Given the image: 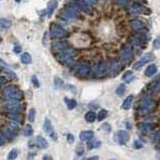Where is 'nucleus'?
I'll return each mask as SVG.
<instances>
[{
    "mask_svg": "<svg viewBox=\"0 0 160 160\" xmlns=\"http://www.w3.org/2000/svg\"><path fill=\"white\" fill-rule=\"evenodd\" d=\"M133 145H134V147H135L136 149H140L141 147L143 146V144L141 143V141H139V140H135V141H134V144H133Z\"/></svg>",
    "mask_w": 160,
    "mask_h": 160,
    "instance_id": "obj_46",
    "label": "nucleus"
},
{
    "mask_svg": "<svg viewBox=\"0 0 160 160\" xmlns=\"http://www.w3.org/2000/svg\"><path fill=\"white\" fill-rule=\"evenodd\" d=\"M117 139H118L119 144H121V145H124V144H126L128 141H129L130 135H129V133H128L127 131H125V130H119L118 133H117Z\"/></svg>",
    "mask_w": 160,
    "mask_h": 160,
    "instance_id": "obj_13",
    "label": "nucleus"
},
{
    "mask_svg": "<svg viewBox=\"0 0 160 160\" xmlns=\"http://www.w3.org/2000/svg\"><path fill=\"white\" fill-rule=\"evenodd\" d=\"M42 160H52V157L49 154H45V155H43Z\"/></svg>",
    "mask_w": 160,
    "mask_h": 160,
    "instance_id": "obj_49",
    "label": "nucleus"
},
{
    "mask_svg": "<svg viewBox=\"0 0 160 160\" xmlns=\"http://www.w3.org/2000/svg\"><path fill=\"white\" fill-rule=\"evenodd\" d=\"M83 160H99V157L98 156H92V157H89V158H86Z\"/></svg>",
    "mask_w": 160,
    "mask_h": 160,
    "instance_id": "obj_52",
    "label": "nucleus"
},
{
    "mask_svg": "<svg viewBox=\"0 0 160 160\" xmlns=\"http://www.w3.org/2000/svg\"><path fill=\"white\" fill-rule=\"evenodd\" d=\"M78 17V11L77 9L73 6H69L65 8L62 12V18L65 20H73Z\"/></svg>",
    "mask_w": 160,
    "mask_h": 160,
    "instance_id": "obj_9",
    "label": "nucleus"
},
{
    "mask_svg": "<svg viewBox=\"0 0 160 160\" xmlns=\"http://www.w3.org/2000/svg\"><path fill=\"white\" fill-rule=\"evenodd\" d=\"M12 25L11 21L9 19H6V18H0V27L4 28V29H7Z\"/></svg>",
    "mask_w": 160,
    "mask_h": 160,
    "instance_id": "obj_31",
    "label": "nucleus"
},
{
    "mask_svg": "<svg viewBox=\"0 0 160 160\" xmlns=\"http://www.w3.org/2000/svg\"><path fill=\"white\" fill-rule=\"evenodd\" d=\"M144 42H145V37L141 35V34H137V35L132 37V43L134 45H137V46L142 45Z\"/></svg>",
    "mask_w": 160,
    "mask_h": 160,
    "instance_id": "obj_21",
    "label": "nucleus"
},
{
    "mask_svg": "<svg viewBox=\"0 0 160 160\" xmlns=\"http://www.w3.org/2000/svg\"><path fill=\"white\" fill-rule=\"evenodd\" d=\"M54 84H55L56 88H61V87L63 86V80L59 77H55L54 78Z\"/></svg>",
    "mask_w": 160,
    "mask_h": 160,
    "instance_id": "obj_40",
    "label": "nucleus"
},
{
    "mask_svg": "<svg viewBox=\"0 0 160 160\" xmlns=\"http://www.w3.org/2000/svg\"><path fill=\"white\" fill-rule=\"evenodd\" d=\"M156 159L160 160V153H157V154H156Z\"/></svg>",
    "mask_w": 160,
    "mask_h": 160,
    "instance_id": "obj_54",
    "label": "nucleus"
},
{
    "mask_svg": "<svg viewBox=\"0 0 160 160\" xmlns=\"http://www.w3.org/2000/svg\"><path fill=\"white\" fill-rule=\"evenodd\" d=\"M155 58V56L153 53H146V54H144L142 57H141V59L139 61H137L134 63L133 65V69L134 70H139V69L144 66L146 63H149L150 61H153Z\"/></svg>",
    "mask_w": 160,
    "mask_h": 160,
    "instance_id": "obj_7",
    "label": "nucleus"
},
{
    "mask_svg": "<svg viewBox=\"0 0 160 160\" xmlns=\"http://www.w3.org/2000/svg\"><path fill=\"white\" fill-rule=\"evenodd\" d=\"M153 127H154V124L152 123H142L139 125V129L142 130L143 132H149L153 129Z\"/></svg>",
    "mask_w": 160,
    "mask_h": 160,
    "instance_id": "obj_27",
    "label": "nucleus"
},
{
    "mask_svg": "<svg viewBox=\"0 0 160 160\" xmlns=\"http://www.w3.org/2000/svg\"><path fill=\"white\" fill-rule=\"evenodd\" d=\"M64 100H65V103H66L69 110H72V109H74L77 106V102L75 99H69V98H66V97H65Z\"/></svg>",
    "mask_w": 160,
    "mask_h": 160,
    "instance_id": "obj_28",
    "label": "nucleus"
},
{
    "mask_svg": "<svg viewBox=\"0 0 160 160\" xmlns=\"http://www.w3.org/2000/svg\"><path fill=\"white\" fill-rule=\"evenodd\" d=\"M125 90H126V87H125L124 84H120V85L117 87V89H116V93H117V95L122 96L125 93Z\"/></svg>",
    "mask_w": 160,
    "mask_h": 160,
    "instance_id": "obj_38",
    "label": "nucleus"
},
{
    "mask_svg": "<svg viewBox=\"0 0 160 160\" xmlns=\"http://www.w3.org/2000/svg\"><path fill=\"white\" fill-rule=\"evenodd\" d=\"M14 52L15 53H20L21 52V47L20 46H15L14 47Z\"/></svg>",
    "mask_w": 160,
    "mask_h": 160,
    "instance_id": "obj_51",
    "label": "nucleus"
},
{
    "mask_svg": "<svg viewBox=\"0 0 160 160\" xmlns=\"http://www.w3.org/2000/svg\"><path fill=\"white\" fill-rule=\"evenodd\" d=\"M43 129H44L45 133L47 134V135L51 137L52 139L57 140V136H56L55 130H54V128H53V126H52L51 121H50L48 118H45L44 123H43Z\"/></svg>",
    "mask_w": 160,
    "mask_h": 160,
    "instance_id": "obj_11",
    "label": "nucleus"
},
{
    "mask_svg": "<svg viewBox=\"0 0 160 160\" xmlns=\"http://www.w3.org/2000/svg\"><path fill=\"white\" fill-rule=\"evenodd\" d=\"M93 136H94V132L92 130H84L80 133L79 138L81 141H87L92 139Z\"/></svg>",
    "mask_w": 160,
    "mask_h": 160,
    "instance_id": "obj_16",
    "label": "nucleus"
},
{
    "mask_svg": "<svg viewBox=\"0 0 160 160\" xmlns=\"http://www.w3.org/2000/svg\"><path fill=\"white\" fill-rule=\"evenodd\" d=\"M110 160H115V159H110Z\"/></svg>",
    "mask_w": 160,
    "mask_h": 160,
    "instance_id": "obj_58",
    "label": "nucleus"
},
{
    "mask_svg": "<svg viewBox=\"0 0 160 160\" xmlns=\"http://www.w3.org/2000/svg\"><path fill=\"white\" fill-rule=\"evenodd\" d=\"M2 135L4 136L6 139H13L16 134L12 132V131L9 129L8 127H4L2 129Z\"/></svg>",
    "mask_w": 160,
    "mask_h": 160,
    "instance_id": "obj_25",
    "label": "nucleus"
},
{
    "mask_svg": "<svg viewBox=\"0 0 160 160\" xmlns=\"http://www.w3.org/2000/svg\"><path fill=\"white\" fill-rule=\"evenodd\" d=\"M92 72H93L94 76L103 77V76H105V75L107 74L108 67H107V65L104 64V63H99V64H97V65H95V66L93 67Z\"/></svg>",
    "mask_w": 160,
    "mask_h": 160,
    "instance_id": "obj_10",
    "label": "nucleus"
},
{
    "mask_svg": "<svg viewBox=\"0 0 160 160\" xmlns=\"http://www.w3.org/2000/svg\"><path fill=\"white\" fill-rule=\"evenodd\" d=\"M1 70H2V72H3V73L7 75L8 77L12 78V79H16V78H17L16 74H15L13 71H12V70H10V69H9L7 66H6V65L2 64V63H1Z\"/></svg>",
    "mask_w": 160,
    "mask_h": 160,
    "instance_id": "obj_20",
    "label": "nucleus"
},
{
    "mask_svg": "<svg viewBox=\"0 0 160 160\" xmlns=\"http://www.w3.org/2000/svg\"><path fill=\"white\" fill-rule=\"evenodd\" d=\"M65 48H68V44L66 42H56L54 44L52 45V49L55 50V51H61V50H63Z\"/></svg>",
    "mask_w": 160,
    "mask_h": 160,
    "instance_id": "obj_24",
    "label": "nucleus"
},
{
    "mask_svg": "<svg viewBox=\"0 0 160 160\" xmlns=\"http://www.w3.org/2000/svg\"><path fill=\"white\" fill-rule=\"evenodd\" d=\"M21 62L23 64H30L32 62V58H31V55L29 53H23L21 55Z\"/></svg>",
    "mask_w": 160,
    "mask_h": 160,
    "instance_id": "obj_30",
    "label": "nucleus"
},
{
    "mask_svg": "<svg viewBox=\"0 0 160 160\" xmlns=\"http://www.w3.org/2000/svg\"><path fill=\"white\" fill-rule=\"evenodd\" d=\"M36 144H37V146H38L39 148H41V149H45L49 145L48 141H47L45 138L43 136H41V135L36 137Z\"/></svg>",
    "mask_w": 160,
    "mask_h": 160,
    "instance_id": "obj_17",
    "label": "nucleus"
},
{
    "mask_svg": "<svg viewBox=\"0 0 160 160\" xmlns=\"http://www.w3.org/2000/svg\"><path fill=\"white\" fill-rule=\"evenodd\" d=\"M97 119V115L95 114V112H93V111H88L87 113L85 114V120L87 122H94Z\"/></svg>",
    "mask_w": 160,
    "mask_h": 160,
    "instance_id": "obj_29",
    "label": "nucleus"
},
{
    "mask_svg": "<svg viewBox=\"0 0 160 160\" xmlns=\"http://www.w3.org/2000/svg\"><path fill=\"white\" fill-rule=\"evenodd\" d=\"M121 70V65L119 62L117 61H115L112 63L111 65V67H110V71H111V74H112V76H115L116 74H118L119 72H120Z\"/></svg>",
    "mask_w": 160,
    "mask_h": 160,
    "instance_id": "obj_23",
    "label": "nucleus"
},
{
    "mask_svg": "<svg viewBox=\"0 0 160 160\" xmlns=\"http://www.w3.org/2000/svg\"><path fill=\"white\" fill-rule=\"evenodd\" d=\"M156 72H157V66H156L155 64H150L148 67H147L145 69V75L147 77H150V76H152V75H154Z\"/></svg>",
    "mask_w": 160,
    "mask_h": 160,
    "instance_id": "obj_22",
    "label": "nucleus"
},
{
    "mask_svg": "<svg viewBox=\"0 0 160 160\" xmlns=\"http://www.w3.org/2000/svg\"><path fill=\"white\" fill-rule=\"evenodd\" d=\"M130 12L132 14H150L149 9L139 3H133V5L130 8Z\"/></svg>",
    "mask_w": 160,
    "mask_h": 160,
    "instance_id": "obj_12",
    "label": "nucleus"
},
{
    "mask_svg": "<svg viewBox=\"0 0 160 160\" xmlns=\"http://www.w3.org/2000/svg\"><path fill=\"white\" fill-rule=\"evenodd\" d=\"M86 1L87 3H89V4H97L99 0H86Z\"/></svg>",
    "mask_w": 160,
    "mask_h": 160,
    "instance_id": "obj_50",
    "label": "nucleus"
},
{
    "mask_svg": "<svg viewBox=\"0 0 160 160\" xmlns=\"http://www.w3.org/2000/svg\"><path fill=\"white\" fill-rule=\"evenodd\" d=\"M77 7L81 9V10H83V11H85V12H90V4L89 3H87L85 1H78L77 3Z\"/></svg>",
    "mask_w": 160,
    "mask_h": 160,
    "instance_id": "obj_26",
    "label": "nucleus"
},
{
    "mask_svg": "<svg viewBox=\"0 0 160 160\" xmlns=\"http://www.w3.org/2000/svg\"><path fill=\"white\" fill-rule=\"evenodd\" d=\"M107 116H108V111L106 110V109H101V110L98 112V114H97V120L102 121V120H104Z\"/></svg>",
    "mask_w": 160,
    "mask_h": 160,
    "instance_id": "obj_32",
    "label": "nucleus"
},
{
    "mask_svg": "<svg viewBox=\"0 0 160 160\" xmlns=\"http://www.w3.org/2000/svg\"><path fill=\"white\" fill-rule=\"evenodd\" d=\"M9 119H11V120H13L14 122H16V123H22L23 121V117L22 115H21L20 113H9L6 115Z\"/></svg>",
    "mask_w": 160,
    "mask_h": 160,
    "instance_id": "obj_19",
    "label": "nucleus"
},
{
    "mask_svg": "<svg viewBox=\"0 0 160 160\" xmlns=\"http://www.w3.org/2000/svg\"><path fill=\"white\" fill-rule=\"evenodd\" d=\"M1 42H2V38L0 37V44H1Z\"/></svg>",
    "mask_w": 160,
    "mask_h": 160,
    "instance_id": "obj_55",
    "label": "nucleus"
},
{
    "mask_svg": "<svg viewBox=\"0 0 160 160\" xmlns=\"http://www.w3.org/2000/svg\"><path fill=\"white\" fill-rule=\"evenodd\" d=\"M57 6H58L57 0H50L48 2V4H47V15H48V17L51 16L53 11L57 8Z\"/></svg>",
    "mask_w": 160,
    "mask_h": 160,
    "instance_id": "obj_15",
    "label": "nucleus"
},
{
    "mask_svg": "<svg viewBox=\"0 0 160 160\" xmlns=\"http://www.w3.org/2000/svg\"><path fill=\"white\" fill-rule=\"evenodd\" d=\"M158 146H160V140L158 141Z\"/></svg>",
    "mask_w": 160,
    "mask_h": 160,
    "instance_id": "obj_57",
    "label": "nucleus"
},
{
    "mask_svg": "<svg viewBox=\"0 0 160 160\" xmlns=\"http://www.w3.org/2000/svg\"><path fill=\"white\" fill-rule=\"evenodd\" d=\"M84 153V147L82 146H77V148H76V154L77 155H82Z\"/></svg>",
    "mask_w": 160,
    "mask_h": 160,
    "instance_id": "obj_45",
    "label": "nucleus"
},
{
    "mask_svg": "<svg viewBox=\"0 0 160 160\" xmlns=\"http://www.w3.org/2000/svg\"><path fill=\"white\" fill-rule=\"evenodd\" d=\"M101 145V142L98 140H91L89 141L88 144H87V147H88L89 149H94V148H97V147H99Z\"/></svg>",
    "mask_w": 160,
    "mask_h": 160,
    "instance_id": "obj_36",
    "label": "nucleus"
},
{
    "mask_svg": "<svg viewBox=\"0 0 160 160\" xmlns=\"http://www.w3.org/2000/svg\"><path fill=\"white\" fill-rule=\"evenodd\" d=\"M35 115H36V111L34 108H31L29 112H28V120L30 122H33L35 120Z\"/></svg>",
    "mask_w": 160,
    "mask_h": 160,
    "instance_id": "obj_37",
    "label": "nucleus"
},
{
    "mask_svg": "<svg viewBox=\"0 0 160 160\" xmlns=\"http://www.w3.org/2000/svg\"><path fill=\"white\" fill-rule=\"evenodd\" d=\"M130 27H131V29H133V30H135V31H139V30H142L145 28V23L142 22L141 20H132L130 22Z\"/></svg>",
    "mask_w": 160,
    "mask_h": 160,
    "instance_id": "obj_14",
    "label": "nucleus"
},
{
    "mask_svg": "<svg viewBox=\"0 0 160 160\" xmlns=\"http://www.w3.org/2000/svg\"><path fill=\"white\" fill-rule=\"evenodd\" d=\"M66 139H67V142L69 144H72V143H74L75 137H74V135H72L71 133H68L67 135H66Z\"/></svg>",
    "mask_w": 160,
    "mask_h": 160,
    "instance_id": "obj_42",
    "label": "nucleus"
},
{
    "mask_svg": "<svg viewBox=\"0 0 160 160\" xmlns=\"http://www.w3.org/2000/svg\"><path fill=\"white\" fill-rule=\"evenodd\" d=\"M15 1H16V2H20L21 0H15Z\"/></svg>",
    "mask_w": 160,
    "mask_h": 160,
    "instance_id": "obj_56",
    "label": "nucleus"
},
{
    "mask_svg": "<svg viewBox=\"0 0 160 160\" xmlns=\"http://www.w3.org/2000/svg\"><path fill=\"white\" fill-rule=\"evenodd\" d=\"M102 129H104L105 131H107V132H110V131L112 130L111 128V125L108 124V123H104L102 125Z\"/></svg>",
    "mask_w": 160,
    "mask_h": 160,
    "instance_id": "obj_44",
    "label": "nucleus"
},
{
    "mask_svg": "<svg viewBox=\"0 0 160 160\" xmlns=\"http://www.w3.org/2000/svg\"><path fill=\"white\" fill-rule=\"evenodd\" d=\"M116 3L121 6H126L128 4V0H115Z\"/></svg>",
    "mask_w": 160,
    "mask_h": 160,
    "instance_id": "obj_47",
    "label": "nucleus"
},
{
    "mask_svg": "<svg viewBox=\"0 0 160 160\" xmlns=\"http://www.w3.org/2000/svg\"><path fill=\"white\" fill-rule=\"evenodd\" d=\"M50 37L52 39H58V38H63L66 37L68 32L64 28H62L60 25L56 24V23H51L50 25Z\"/></svg>",
    "mask_w": 160,
    "mask_h": 160,
    "instance_id": "obj_2",
    "label": "nucleus"
},
{
    "mask_svg": "<svg viewBox=\"0 0 160 160\" xmlns=\"http://www.w3.org/2000/svg\"><path fill=\"white\" fill-rule=\"evenodd\" d=\"M75 54H76V52L73 49L65 48L63 50H61V51H59L56 57H57V60L59 62H61V63H67V62H69L74 57Z\"/></svg>",
    "mask_w": 160,
    "mask_h": 160,
    "instance_id": "obj_4",
    "label": "nucleus"
},
{
    "mask_svg": "<svg viewBox=\"0 0 160 160\" xmlns=\"http://www.w3.org/2000/svg\"><path fill=\"white\" fill-rule=\"evenodd\" d=\"M133 78H134L133 72L132 71H126L123 74V76H122V80H125L126 82H130V81L132 80Z\"/></svg>",
    "mask_w": 160,
    "mask_h": 160,
    "instance_id": "obj_35",
    "label": "nucleus"
},
{
    "mask_svg": "<svg viewBox=\"0 0 160 160\" xmlns=\"http://www.w3.org/2000/svg\"><path fill=\"white\" fill-rule=\"evenodd\" d=\"M133 57V50L132 47H131L129 44H125L123 49L121 51V60L123 63L127 64L128 62L131 61V59Z\"/></svg>",
    "mask_w": 160,
    "mask_h": 160,
    "instance_id": "obj_8",
    "label": "nucleus"
},
{
    "mask_svg": "<svg viewBox=\"0 0 160 160\" xmlns=\"http://www.w3.org/2000/svg\"><path fill=\"white\" fill-rule=\"evenodd\" d=\"M4 82H5V78L4 77H0V84H2Z\"/></svg>",
    "mask_w": 160,
    "mask_h": 160,
    "instance_id": "obj_53",
    "label": "nucleus"
},
{
    "mask_svg": "<svg viewBox=\"0 0 160 160\" xmlns=\"http://www.w3.org/2000/svg\"><path fill=\"white\" fill-rule=\"evenodd\" d=\"M18 154H19V151H18V149L16 148H13L11 150L10 152L8 153V156H7V160H15L17 158Z\"/></svg>",
    "mask_w": 160,
    "mask_h": 160,
    "instance_id": "obj_34",
    "label": "nucleus"
},
{
    "mask_svg": "<svg viewBox=\"0 0 160 160\" xmlns=\"http://www.w3.org/2000/svg\"><path fill=\"white\" fill-rule=\"evenodd\" d=\"M151 90H152L153 93H158V92H160V79H159L158 81H156V82L151 86Z\"/></svg>",
    "mask_w": 160,
    "mask_h": 160,
    "instance_id": "obj_39",
    "label": "nucleus"
},
{
    "mask_svg": "<svg viewBox=\"0 0 160 160\" xmlns=\"http://www.w3.org/2000/svg\"><path fill=\"white\" fill-rule=\"evenodd\" d=\"M4 95L12 100H21L23 98V92L15 86H8L4 89Z\"/></svg>",
    "mask_w": 160,
    "mask_h": 160,
    "instance_id": "obj_3",
    "label": "nucleus"
},
{
    "mask_svg": "<svg viewBox=\"0 0 160 160\" xmlns=\"http://www.w3.org/2000/svg\"><path fill=\"white\" fill-rule=\"evenodd\" d=\"M133 99H134V96L132 95V94L128 95L126 98H125L123 103H122V109H124V110H128V109H130L131 105H132Z\"/></svg>",
    "mask_w": 160,
    "mask_h": 160,
    "instance_id": "obj_18",
    "label": "nucleus"
},
{
    "mask_svg": "<svg viewBox=\"0 0 160 160\" xmlns=\"http://www.w3.org/2000/svg\"><path fill=\"white\" fill-rule=\"evenodd\" d=\"M23 133H24V135L25 136H27V137H29L31 136L33 134V128L32 126H31L30 124H26L24 126L23 128Z\"/></svg>",
    "mask_w": 160,
    "mask_h": 160,
    "instance_id": "obj_33",
    "label": "nucleus"
},
{
    "mask_svg": "<svg viewBox=\"0 0 160 160\" xmlns=\"http://www.w3.org/2000/svg\"><path fill=\"white\" fill-rule=\"evenodd\" d=\"M32 83H33L34 87H36V88H38V87L40 86L38 78H37V76H35V75H34V76H32Z\"/></svg>",
    "mask_w": 160,
    "mask_h": 160,
    "instance_id": "obj_43",
    "label": "nucleus"
},
{
    "mask_svg": "<svg viewBox=\"0 0 160 160\" xmlns=\"http://www.w3.org/2000/svg\"><path fill=\"white\" fill-rule=\"evenodd\" d=\"M3 107L9 111H11L12 113H21V112L24 111L25 105L18 102L17 100H14V101H7L3 105Z\"/></svg>",
    "mask_w": 160,
    "mask_h": 160,
    "instance_id": "obj_5",
    "label": "nucleus"
},
{
    "mask_svg": "<svg viewBox=\"0 0 160 160\" xmlns=\"http://www.w3.org/2000/svg\"><path fill=\"white\" fill-rule=\"evenodd\" d=\"M5 142H6V138L2 134H0V145H4Z\"/></svg>",
    "mask_w": 160,
    "mask_h": 160,
    "instance_id": "obj_48",
    "label": "nucleus"
},
{
    "mask_svg": "<svg viewBox=\"0 0 160 160\" xmlns=\"http://www.w3.org/2000/svg\"><path fill=\"white\" fill-rule=\"evenodd\" d=\"M156 103L150 97H145L141 100L139 104V111L141 114H149L155 110Z\"/></svg>",
    "mask_w": 160,
    "mask_h": 160,
    "instance_id": "obj_1",
    "label": "nucleus"
},
{
    "mask_svg": "<svg viewBox=\"0 0 160 160\" xmlns=\"http://www.w3.org/2000/svg\"><path fill=\"white\" fill-rule=\"evenodd\" d=\"M153 47H154V49H160V35L154 39V41H153Z\"/></svg>",
    "mask_w": 160,
    "mask_h": 160,
    "instance_id": "obj_41",
    "label": "nucleus"
},
{
    "mask_svg": "<svg viewBox=\"0 0 160 160\" xmlns=\"http://www.w3.org/2000/svg\"><path fill=\"white\" fill-rule=\"evenodd\" d=\"M89 71H90V66L88 63H86V62L78 63L75 65V67H74L75 75H76V76H79V77L86 76V75L89 73Z\"/></svg>",
    "mask_w": 160,
    "mask_h": 160,
    "instance_id": "obj_6",
    "label": "nucleus"
}]
</instances>
